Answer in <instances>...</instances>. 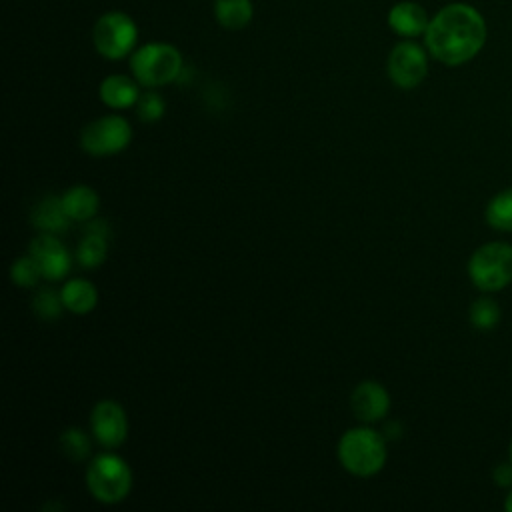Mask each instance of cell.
Wrapping results in <instances>:
<instances>
[{
	"mask_svg": "<svg viewBox=\"0 0 512 512\" xmlns=\"http://www.w3.org/2000/svg\"><path fill=\"white\" fill-rule=\"evenodd\" d=\"M488 226L500 232H512V188L500 190L484 210Z\"/></svg>",
	"mask_w": 512,
	"mask_h": 512,
	"instance_id": "ac0fdd59",
	"label": "cell"
},
{
	"mask_svg": "<svg viewBox=\"0 0 512 512\" xmlns=\"http://www.w3.org/2000/svg\"><path fill=\"white\" fill-rule=\"evenodd\" d=\"M100 100L112 110H124L136 106L140 98V84L126 74H110L100 82Z\"/></svg>",
	"mask_w": 512,
	"mask_h": 512,
	"instance_id": "4fadbf2b",
	"label": "cell"
},
{
	"mask_svg": "<svg viewBox=\"0 0 512 512\" xmlns=\"http://www.w3.org/2000/svg\"><path fill=\"white\" fill-rule=\"evenodd\" d=\"M504 508H506L508 512H512V492L506 496V500H504Z\"/></svg>",
	"mask_w": 512,
	"mask_h": 512,
	"instance_id": "4316f807",
	"label": "cell"
},
{
	"mask_svg": "<svg viewBox=\"0 0 512 512\" xmlns=\"http://www.w3.org/2000/svg\"><path fill=\"white\" fill-rule=\"evenodd\" d=\"M30 220L40 234H62L72 222L62 206V196L54 194H48L34 204Z\"/></svg>",
	"mask_w": 512,
	"mask_h": 512,
	"instance_id": "5bb4252c",
	"label": "cell"
},
{
	"mask_svg": "<svg viewBox=\"0 0 512 512\" xmlns=\"http://www.w3.org/2000/svg\"><path fill=\"white\" fill-rule=\"evenodd\" d=\"M84 234H92V236H102V238H108L110 236V228H108V222L102 220V218H90L86 224H84Z\"/></svg>",
	"mask_w": 512,
	"mask_h": 512,
	"instance_id": "d4e9b609",
	"label": "cell"
},
{
	"mask_svg": "<svg viewBox=\"0 0 512 512\" xmlns=\"http://www.w3.org/2000/svg\"><path fill=\"white\" fill-rule=\"evenodd\" d=\"M468 276L482 292H498L512 282V246L488 242L476 248L468 260Z\"/></svg>",
	"mask_w": 512,
	"mask_h": 512,
	"instance_id": "5b68a950",
	"label": "cell"
},
{
	"mask_svg": "<svg viewBox=\"0 0 512 512\" xmlns=\"http://www.w3.org/2000/svg\"><path fill=\"white\" fill-rule=\"evenodd\" d=\"M64 308L72 314H88L96 308L98 290L86 278H70L60 288Z\"/></svg>",
	"mask_w": 512,
	"mask_h": 512,
	"instance_id": "2e32d148",
	"label": "cell"
},
{
	"mask_svg": "<svg viewBox=\"0 0 512 512\" xmlns=\"http://www.w3.org/2000/svg\"><path fill=\"white\" fill-rule=\"evenodd\" d=\"M62 206L70 220L88 222L90 218L96 216L100 198L94 188H90L86 184H76L62 194Z\"/></svg>",
	"mask_w": 512,
	"mask_h": 512,
	"instance_id": "9a60e30c",
	"label": "cell"
},
{
	"mask_svg": "<svg viewBox=\"0 0 512 512\" xmlns=\"http://www.w3.org/2000/svg\"><path fill=\"white\" fill-rule=\"evenodd\" d=\"M32 310L34 314L44 320V322H54L62 310H64V302H62V294L60 290L54 288H38L32 296Z\"/></svg>",
	"mask_w": 512,
	"mask_h": 512,
	"instance_id": "d6986e66",
	"label": "cell"
},
{
	"mask_svg": "<svg viewBox=\"0 0 512 512\" xmlns=\"http://www.w3.org/2000/svg\"><path fill=\"white\" fill-rule=\"evenodd\" d=\"M130 70L144 88L166 86L180 76L182 54L168 42H148L132 52Z\"/></svg>",
	"mask_w": 512,
	"mask_h": 512,
	"instance_id": "277c9868",
	"label": "cell"
},
{
	"mask_svg": "<svg viewBox=\"0 0 512 512\" xmlns=\"http://www.w3.org/2000/svg\"><path fill=\"white\" fill-rule=\"evenodd\" d=\"M214 16L222 28L242 30L254 16L250 0H214Z\"/></svg>",
	"mask_w": 512,
	"mask_h": 512,
	"instance_id": "e0dca14e",
	"label": "cell"
},
{
	"mask_svg": "<svg viewBox=\"0 0 512 512\" xmlns=\"http://www.w3.org/2000/svg\"><path fill=\"white\" fill-rule=\"evenodd\" d=\"M350 408L360 422H378L390 410V394L380 382L362 380L350 394Z\"/></svg>",
	"mask_w": 512,
	"mask_h": 512,
	"instance_id": "8fae6325",
	"label": "cell"
},
{
	"mask_svg": "<svg viewBox=\"0 0 512 512\" xmlns=\"http://www.w3.org/2000/svg\"><path fill=\"white\" fill-rule=\"evenodd\" d=\"M138 40L136 22L120 10L102 14L92 28V42L100 56L108 60H122L132 54Z\"/></svg>",
	"mask_w": 512,
	"mask_h": 512,
	"instance_id": "8992f818",
	"label": "cell"
},
{
	"mask_svg": "<svg viewBox=\"0 0 512 512\" xmlns=\"http://www.w3.org/2000/svg\"><path fill=\"white\" fill-rule=\"evenodd\" d=\"M108 238L84 234L82 242L76 248V260L82 268H96L106 260Z\"/></svg>",
	"mask_w": 512,
	"mask_h": 512,
	"instance_id": "ffe728a7",
	"label": "cell"
},
{
	"mask_svg": "<svg viewBox=\"0 0 512 512\" xmlns=\"http://www.w3.org/2000/svg\"><path fill=\"white\" fill-rule=\"evenodd\" d=\"M470 324L478 330H492L500 320V308L492 298H478L470 306Z\"/></svg>",
	"mask_w": 512,
	"mask_h": 512,
	"instance_id": "603a6c76",
	"label": "cell"
},
{
	"mask_svg": "<svg viewBox=\"0 0 512 512\" xmlns=\"http://www.w3.org/2000/svg\"><path fill=\"white\" fill-rule=\"evenodd\" d=\"M510 464H512V440H510Z\"/></svg>",
	"mask_w": 512,
	"mask_h": 512,
	"instance_id": "83f0119b",
	"label": "cell"
},
{
	"mask_svg": "<svg viewBox=\"0 0 512 512\" xmlns=\"http://www.w3.org/2000/svg\"><path fill=\"white\" fill-rule=\"evenodd\" d=\"M486 38L488 26L484 16L464 2L440 8L424 32L428 54L446 66H460L472 60L484 48Z\"/></svg>",
	"mask_w": 512,
	"mask_h": 512,
	"instance_id": "6da1fadb",
	"label": "cell"
},
{
	"mask_svg": "<svg viewBox=\"0 0 512 512\" xmlns=\"http://www.w3.org/2000/svg\"><path fill=\"white\" fill-rule=\"evenodd\" d=\"M44 278L40 264L32 254H24L16 258L10 266V280L20 288H32L38 284V280Z\"/></svg>",
	"mask_w": 512,
	"mask_h": 512,
	"instance_id": "7402d4cb",
	"label": "cell"
},
{
	"mask_svg": "<svg viewBox=\"0 0 512 512\" xmlns=\"http://www.w3.org/2000/svg\"><path fill=\"white\" fill-rule=\"evenodd\" d=\"M28 254L36 258V262L40 264L42 276L48 280H62L68 276L72 268V258L66 246L56 238V234L36 236L28 246Z\"/></svg>",
	"mask_w": 512,
	"mask_h": 512,
	"instance_id": "30bf717a",
	"label": "cell"
},
{
	"mask_svg": "<svg viewBox=\"0 0 512 512\" xmlns=\"http://www.w3.org/2000/svg\"><path fill=\"white\" fill-rule=\"evenodd\" d=\"M58 444H60L64 456H68L72 462H82L90 456V446H92L90 438L80 428H66L60 434Z\"/></svg>",
	"mask_w": 512,
	"mask_h": 512,
	"instance_id": "44dd1931",
	"label": "cell"
},
{
	"mask_svg": "<svg viewBox=\"0 0 512 512\" xmlns=\"http://www.w3.org/2000/svg\"><path fill=\"white\" fill-rule=\"evenodd\" d=\"M90 432L106 450L118 448L128 436V418L116 400H100L90 412Z\"/></svg>",
	"mask_w": 512,
	"mask_h": 512,
	"instance_id": "9c48e42d",
	"label": "cell"
},
{
	"mask_svg": "<svg viewBox=\"0 0 512 512\" xmlns=\"http://www.w3.org/2000/svg\"><path fill=\"white\" fill-rule=\"evenodd\" d=\"M430 24V18L426 10L418 2H398L388 12V26L404 38H416L426 32Z\"/></svg>",
	"mask_w": 512,
	"mask_h": 512,
	"instance_id": "7c38bea8",
	"label": "cell"
},
{
	"mask_svg": "<svg viewBox=\"0 0 512 512\" xmlns=\"http://www.w3.org/2000/svg\"><path fill=\"white\" fill-rule=\"evenodd\" d=\"M86 488L102 504H118L132 490V470L114 452L96 454L86 468Z\"/></svg>",
	"mask_w": 512,
	"mask_h": 512,
	"instance_id": "3957f363",
	"label": "cell"
},
{
	"mask_svg": "<svg viewBox=\"0 0 512 512\" xmlns=\"http://www.w3.org/2000/svg\"><path fill=\"white\" fill-rule=\"evenodd\" d=\"M494 480L498 486H510L512 484V464H498L494 468Z\"/></svg>",
	"mask_w": 512,
	"mask_h": 512,
	"instance_id": "484cf974",
	"label": "cell"
},
{
	"mask_svg": "<svg viewBox=\"0 0 512 512\" xmlns=\"http://www.w3.org/2000/svg\"><path fill=\"white\" fill-rule=\"evenodd\" d=\"M338 460L346 472L358 478H370L378 474L386 464L384 436L368 426L346 430L336 448Z\"/></svg>",
	"mask_w": 512,
	"mask_h": 512,
	"instance_id": "7a4b0ae2",
	"label": "cell"
},
{
	"mask_svg": "<svg viewBox=\"0 0 512 512\" xmlns=\"http://www.w3.org/2000/svg\"><path fill=\"white\" fill-rule=\"evenodd\" d=\"M166 112V104H164V98L156 92H144L140 94L138 102H136V114L142 122H156L164 116Z\"/></svg>",
	"mask_w": 512,
	"mask_h": 512,
	"instance_id": "cb8c5ba5",
	"label": "cell"
},
{
	"mask_svg": "<svg viewBox=\"0 0 512 512\" xmlns=\"http://www.w3.org/2000/svg\"><path fill=\"white\" fill-rule=\"evenodd\" d=\"M386 70L394 86L412 90L420 86L428 74V54L420 44L412 40L398 42L388 54Z\"/></svg>",
	"mask_w": 512,
	"mask_h": 512,
	"instance_id": "ba28073f",
	"label": "cell"
},
{
	"mask_svg": "<svg viewBox=\"0 0 512 512\" xmlns=\"http://www.w3.org/2000/svg\"><path fill=\"white\" fill-rule=\"evenodd\" d=\"M132 140V128L124 116L108 114L88 122L80 134V146L90 156H112Z\"/></svg>",
	"mask_w": 512,
	"mask_h": 512,
	"instance_id": "52a82bcc",
	"label": "cell"
}]
</instances>
